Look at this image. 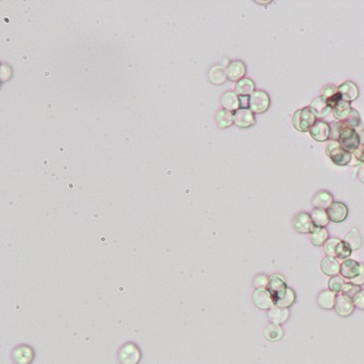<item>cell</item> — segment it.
I'll list each match as a JSON object with an SVG mask.
<instances>
[{"label":"cell","mask_w":364,"mask_h":364,"mask_svg":"<svg viewBox=\"0 0 364 364\" xmlns=\"http://www.w3.org/2000/svg\"><path fill=\"white\" fill-rule=\"evenodd\" d=\"M315 123H316V117L312 113L309 106L295 111L292 117L293 127L296 130L301 132L310 131V129Z\"/></svg>","instance_id":"obj_1"},{"label":"cell","mask_w":364,"mask_h":364,"mask_svg":"<svg viewBox=\"0 0 364 364\" xmlns=\"http://www.w3.org/2000/svg\"><path fill=\"white\" fill-rule=\"evenodd\" d=\"M326 155L336 165H349L352 160V154L341 148L338 141L330 140L326 146Z\"/></svg>","instance_id":"obj_2"},{"label":"cell","mask_w":364,"mask_h":364,"mask_svg":"<svg viewBox=\"0 0 364 364\" xmlns=\"http://www.w3.org/2000/svg\"><path fill=\"white\" fill-rule=\"evenodd\" d=\"M338 142H339V145L342 149L350 152V154H353V152L361 146L360 137L357 129L350 128V127H344L341 130Z\"/></svg>","instance_id":"obj_3"},{"label":"cell","mask_w":364,"mask_h":364,"mask_svg":"<svg viewBox=\"0 0 364 364\" xmlns=\"http://www.w3.org/2000/svg\"><path fill=\"white\" fill-rule=\"evenodd\" d=\"M270 106V98L268 93L265 91H255L250 97V103L248 108L253 113L262 114L265 113Z\"/></svg>","instance_id":"obj_4"},{"label":"cell","mask_w":364,"mask_h":364,"mask_svg":"<svg viewBox=\"0 0 364 364\" xmlns=\"http://www.w3.org/2000/svg\"><path fill=\"white\" fill-rule=\"evenodd\" d=\"M118 359L122 364H138L141 359V352L137 344L128 342L118 351Z\"/></svg>","instance_id":"obj_5"},{"label":"cell","mask_w":364,"mask_h":364,"mask_svg":"<svg viewBox=\"0 0 364 364\" xmlns=\"http://www.w3.org/2000/svg\"><path fill=\"white\" fill-rule=\"evenodd\" d=\"M252 300L254 305L258 310L261 311H269L275 305V301L272 293L269 292L267 288H260V289H255L253 292Z\"/></svg>","instance_id":"obj_6"},{"label":"cell","mask_w":364,"mask_h":364,"mask_svg":"<svg viewBox=\"0 0 364 364\" xmlns=\"http://www.w3.org/2000/svg\"><path fill=\"white\" fill-rule=\"evenodd\" d=\"M292 225L296 232L302 234H310L313 231V228L315 227L314 223L312 221L311 215L304 213V211H300V213L293 217Z\"/></svg>","instance_id":"obj_7"},{"label":"cell","mask_w":364,"mask_h":364,"mask_svg":"<svg viewBox=\"0 0 364 364\" xmlns=\"http://www.w3.org/2000/svg\"><path fill=\"white\" fill-rule=\"evenodd\" d=\"M326 211L328 214L329 220L334 223L343 222L349 215L348 207L341 201H334Z\"/></svg>","instance_id":"obj_8"},{"label":"cell","mask_w":364,"mask_h":364,"mask_svg":"<svg viewBox=\"0 0 364 364\" xmlns=\"http://www.w3.org/2000/svg\"><path fill=\"white\" fill-rule=\"evenodd\" d=\"M234 124L240 128H248L255 124V116L247 107H242L234 113Z\"/></svg>","instance_id":"obj_9"},{"label":"cell","mask_w":364,"mask_h":364,"mask_svg":"<svg viewBox=\"0 0 364 364\" xmlns=\"http://www.w3.org/2000/svg\"><path fill=\"white\" fill-rule=\"evenodd\" d=\"M362 262H358L353 259H346L340 264V276L347 280L357 277L361 272Z\"/></svg>","instance_id":"obj_10"},{"label":"cell","mask_w":364,"mask_h":364,"mask_svg":"<svg viewBox=\"0 0 364 364\" xmlns=\"http://www.w3.org/2000/svg\"><path fill=\"white\" fill-rule=\"evenodd\" d=\"M34 358V352L29 346H18L12 351V360L15 364H30Z\"/></svg>","instance_id":"obj_11"},{"label":"cell","mask_w":364,"mask_h":364,"mask_svg":"<svg viewBox=\"0 0 364 364\" xmlns=\"http://www.w3.org/2000/svg\"><path fill=\"white\" fill-rule=\"evenodd\" d=\"M309 132L313 139L323 142L328 140L330 137V126L324 121H316Z\"/></svg>","instance_id":"obj_12"},{"label":"cell","mask_w":364,"mask_h":364,"mask_svg":"<svg viewBox=\"0 0 364 364\" xmlns=\"http://www.w3.org/2000/svg\"><path fill=\"white\" fill-rule=\"evenodd\" d=\"M354 304L352 300L346 298L344 295L337 294L336 303H335V311L337 314L341 317H348L354 312Z\"/></svg>","instance_id":"obj_13"},{"label":"cell","mask_w":364,"mask_h":364,"mask_svg":"<svg viewBox=\"0 0 364 364\" xmlns=\"http://www.w3.org/2000/svg\"><path fill=\"white\" fill-rule=\"evenodd\" d=\"M338 92L340 93L341 99L346 102H353L359 97V88L352 81H346L338 87Z\"/></svg>","instance_id":"obj_14"},{"label":"cell","mask_w":364,"mask_h":364,"mask_svg":"<svg viewBox=\"0 0 364 364\" xmlns=\"http://www.w3.org/2000/svg\"><path fill=\"white\" fill-rule=\"evenodd\" d=\"M320 270L328 277L340 275V262L336 257L325 256L320 261Z\"/></svg>","instance_id":"obj_15"},{"label":"cell","mask_w":364,"mask_h":364,"mask_svg":"<svg viewBox=\"0 0 364 364\" xmlns=\"http://www.w3.org/2000/svg\"><path fill=\"white\" fill-rule=\"evenodd\" d=\"M310 109L312 111V113L314 114V116L316 118H325L330 112H332V107H330L326 100L323 97H318L316 99H314L310 104Z\"/></svg>","instance_id":"obj_16"},{"label":"cell","mask_w":364,"mask_h":364,"mask_svg":"<svg viewBox=\"0 0 364 364\" xmlns=\"http://www.w3.org/2000/svg\"><path fill=\"white\" fill-rule=\"evenodd\" d=\"M288 288L285 278L281 274H273L269 276V282L267 285V289L272 293L273 298L279 293H281Z\"/></svg>","instance_id":"obj_17"},{"label":"cell","mask_w":364,"mask_h":364,"mask_svg":"<svg viewBox=\"0 0 364 364\" xmlns=\"http://www.w3.org/2000/svg\"><path fill=\"white\" fill-rule=\"evenodd\" d=\"M295 300H296V294L294 290L289 286H288L284 291L279 293L274 298L275 305L285 308V309H289L290 306H292L295 303Z\"/></svg>","instance_id":"obj_18"},{"label":"cell","mask_w":364,"mask_h":364,"mask_svg":"<svg viewBox=\"0 0 364 364\" xmlns=\"http://www.w3.org/2000/svg\"><path fill=\"white\" fill-rule=\"evenodd\" d=\"M289 317H290L289 309L274 305L268 311V318L273 324L282 325L288 319H289Z\"/></svg>","instance_id":"obj_19"},{"label":"cell","mask_w":364,"mask_h":364,"mask_svg":"<svg viewBox=\"0 0 364 364\" xmlns=\"http://www.w3.org/2000/svg\"><path fill=\"white\" fill-rule=\"evenodd\" d=\"M225 71H226L227 79H230L232 81H240L241 79H243L245 72H246V67H245V65L242 62L235 61L232 62L231 64H228Z\"/></svg>","instance_id":"obj_20"},{"label":"cell","mask_w":364,"mask_h":364,"mask_svg":"<svg viewBox=\"0 0 364 364\" xmlns=\"http://www.w3.org/2000/svg\"><path fill=\"white\" fill-rule=\"evenodd\" d=\"M337 293L330 291L329 289L321 291L317 296V304L320 309L330 311L335 309Z\"/></svg>","instance_id":"obj_21"},{"label":"cell","mask_w":364,"mask_h":364,"mask_svg":"<svg viewBox=\"0 0 364 364\" xmlns=\"http://www.w3.org/2000/svg\"><path fill=\"white\" fill-rule=\"evenodd\" d=\"M333 202H334L333 195L327 190L318 191L312 200L313 206L317 209H323V210H327Z\"/></svg>","instance_id":"obj_22"},{"label":"cell","mask_w":364,"mask_h":364,"mask_svg":"<svg viewBox=\"0 0 364 364\" xmlns=\"http://www.w3.org/2000/svg\"><path fill=\"white\" fill-rule=\"evenodd\" d=\"M221 104H222L223 108L226 109V111H230V112L235 111L236 112L238 109H240L241 102H240V99H239L238 94H236L235 92L227 91L221 97Z\"/></svg>","instance_id":"obj_23"},{"label":"cell","mask_w":364,"mask_h":364,"mask_svg":"<svg viewBox=\"0 0 364 364\" xmlns=\"http://www.w3.org/2000/svg\"><path fill=\"white\" fill-rule=\"evenodd\" d=\"M332 112L334 114V117L337 120V122L343 123L351 114L352 107L349 102H346V101L341 100L340 102L338 103V105L332 109Z\"/></svg>","instance_id":"obj_24"},{"label":"cell","mask_w":364,"mask_h":364,"mask_svg":"<svg viewBox=\"0 0 364 364\" xmlns=\"http://www.w3.org/2000/svg\"><path fill=\"white\" fill-rule=\"evenodd\" d=\"M264 336L266 339L270 342H277L279 340H281L284 336V330L281 327V325L277 324H269L265 330H264Z\"/></svg>","instance_id":"obj_25"},{"label":"cell","mask_w":364,"mask_h":364,"mask_svg":"<svg viewBox=\"0 0 364 364\" xmlns=\"http://www.w3.org/2000/svg\"><path fill=\"white\" fill-rule=\"evenodd\" d=\"M254 90H255V83H254V81L248 78H243L236 82L234 92L241 97H251L255 92Z\"/></svg>","instance_id":"obj_26"},{"label":"cell","mask_w":364,"mask_h":364,"mask_svg":"<svg viewBox=\"0 0 364 364\" xmlns=\"http://www.w3.org/2000/svg\"><path fill=\"white\" fill-rule=\"evenodd\" d=\"M328 231L325 227H317L315 226L313 231L310 233L311 243L315 246H323L328 240Z\"/></svg>","instance_id":"obj_27"},{"label":"cell","mask_w":364,"mask_h":364,"mask_svg":"<svg viewBox=\"0 0 364 364\" xmlns=\"http://www.w3.org/2000/svg\"><path fill=\"white\" fill-rule=\"evenodd\" d=\"M343 241L349 245L352 251H358L363 244V239L357 227L351 228V231L344 236Z\"/></svg>","instance_id":"obj_28"},{"label":"cell","mask_w":364,"mask_h":364,"mask_svg":"<svg viewBox=\"0 0 364 364\" xmlns=\"http://www.w3.org/2000/svg\"><path fill=\"white\" fill-rule=\"evenodd\" d=\"M311 218L313 223L317 227H326L330 221L327 211L323 209L315 208L311 213Z\"/></svg>","instance_id":"obj_29"},{"label":"cell","mask_w":364,"mask_h":364,"mask_svg":"<svg viewBox=\"0 0 364 364\" xmlns=\"http://www.w3.org/2000/svg\"><path fill=\"white\" fill-rule=\"evenodd\" d=\"M216 120L220 128H227L234 123V114L226 109H221L217 113Z\"/></svg>","instance_id":"obj_30"},{"label":"cell","mask_w":364,"mask_h":364,"mask_svg":"<svg viewBox=\"0 0 364 364\" xmlns=\"http://www.w3.org/2000/svg\"><path fill=\"white\" fill-rule=\"evenodd\" d=\"M209 79L215 84H222L227 79L226 71L221 66L213 67L209 72Z\"/></svg>","instance_id":"obj_31"},{"label":"cell","mask_w":364,"mask_h":364,"mask_svg":"<svg viewBox=\"0 0 364 364\" xmlns=\"http://www.w3.org/2000/svg\"><path fill=\"white\" fill-rule=\"evenodd\" d=\"M344 284H346V280L341 276L338 275L335 277H330V279L328 280V289L337 294H340Z\"/></svg>","instance_id":"obj_32"},{"label":"cell","mask_w":364,"mask_h":364,"mask_svg":"<svg viewBox=\"0 0 364 364\" xmlns=\"http://www.w3.org/2000/svg\"><path fill=\"white\" fill-rule=\"evenodd\" d=\"M352 252L353 251L351 250V247L348 244H347L344 241H340V243L337 245V248H336V258L343 259V260L349 259Z\"/></svg>","instance_id":"obj_33"},{"label":"cell","mask_w":364,"mask_h":364,"mask_svg":"<svg viewBox=\"0 0 364 364\" xmlns=\"http://www.w3.org/2000/svg\"><path fill=\"white\" fill-rule=\"evenodd\" d=\"M361 286L360 285H357V284H354V283H351V282H346L344 286H343V289L341 291V294L344 295L346 298H348L349 300H352L357 296V294L361 291Z\"/></svg>","instance_id":"obj_34"},{"label":"cell","mask_w":364,"mask_h":364,"mask_svg":"<svg viewBox=\"0 0 364 364\" xmlns=\"http://www.w3.org/2000/svg\"><path fill=\"white\" fill-rule=\"evenodd\" d=\"M341 240L336 239V238H330L326 241V243L323 245L324 253L326 254V256L330 257H336V248L337 245L340 243Z\"/></svg>","instance_id":"obj_35"},{"label":"cell","mask_w":364,"mask_h":364,"mask_svg":"<svg viewBox=\"0 0 364 364\" xmlns=\"http://www.w3.org/2000/svg\"><path fill=\"white\" fill-rule=\"evenodd\" d=\"M343 125L346 127H350V128H353V129L358 128V127L361 125V116H360V114H359V112L357 111V109L352 108L351 114L343 122Z\"/></svg>","instance_id":"obj_36"},{"label":"cell","mask_w":364,"mask_h":364,"mask_svg":"<svg viewBox=\"0 0 364 364\" xmlns=\"http://www.w3.org/2000/svg\"><path fill=\"white\" fill-rule=\"evenodd\" d=\"M330 126V137L329 139H332L333 141H338L340 137V132L344 128L343 123L340 122H334L332 124H329Z\"/></svg>","instance_id":"obj_37"},{"label":"cell","mask_w":364,"mask_h":364,"mask_svg":"<svg viewBox=\"0 0 364 364\" xmlns=\"http://www.w3.org/2000/svg\"><path fill=\"white\" fill-rule=\"evenodd\" d=\"M269 282V276L266 275H257L253 280V284L255 289H260V288H267Z\"/></svg>","instance_id":"obj_38"},{"label":"cell","mask_w":364,"mask_h":364,"mask_svg":"<svg viewBox=\"0 0 364 364\" xmlns=\"http://www.w3.org/2000/svg\"><path fill=\"white\" fill-rule=\"evenodd\" d=\"M338 93V88L333 86V84H328L326 86L323 91H321V97H323L325 100H328L330 98H333L335 94Z\"/></svg>","instance_id":"obj_39"},{"label":"cell","mask_w":364,"mask_h":364,"mask_svg":"<svg viewBox=\"0 0 364 364\" xmlns=\"http://www.w3.org/2000/svg\"><path fill=\"white\" fill-rule=\"evenodd\" d=\"M353 304L357 309L364 311V289H362L353 299Z\"/></svg>","instance_id":"obj_40"},{"label":"cell","mask_w":364,"mask_h":364,"mask_svg":"<svg viewBox=\"0 0 364 364\" xmlns=\"http://www.w3.org/2000/svg\"><path fill=\"white\" fill-rule=\"evenodd\" d=\"M349 282L354 283V284H357V285H360V286L364 284V264H362L360 274H359L357 277H355V278L351 279V280H350Z\"/></svg>","instance_id":"obj_41"},{"label":"cell","mask_w":364,"mask_h":364,"mask_svg":"<svg viewBox=\"0 0 364 364\" xmlns=\"http://www.w3.org/2000/svg\"><path fill=\"white\" fill-rule=\"evenodd\" d=\"M354 158L357 159L358 162L360 163H364V146H360L357 150H355L353 154Z\"/></svg>","instance_id":"obj_42"},{"label":"cell","mask_w":364,"mask_h":364,"mask_svg":"<svg viewBox=\"0 0 364 364\" xmlns=\"http://www.w3.org/2000/svg\"><path fill=\"white\" fill-rule=\"evenodd\" d=\"M358 177H359V180L364 183V164H361L360 167H359V170H358Z\"/></svg>","instance_id":"obj_43"},{"label":"cell","mask_w":364,"mask_h":364,"mask_svg":"<svg viewBox=\"0 0 364 364\" xmlns=\"http://www.w3.org/2000/svg\"><path fill=\"white\" fill-rule=\"evenodd\" d=\"M357 131H358V135H359V137H360L361 146H364V129H360V130H357Z\"/></svg>","instance_id":"obj_44"},{"label":"cell","mask_w":364,"mask_h":364,"mask_svg":"<svg viewBox=\"0 0 364 364\" xmlns=\"http://www.w3.org/2000/svg\"><path fill=\"white\" fill-rule=\"evenodd\" d=\"M363 164H364V163H363Z\"/></svg>","instance_id":"obj_45"}]
</instances>
